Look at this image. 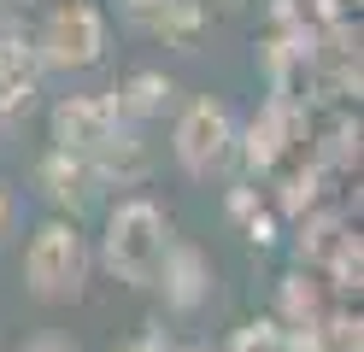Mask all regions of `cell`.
<instances>
[{
    "mask_svg": "<svg viewBox=\"0 0 364 352\" xmlns=\"http://www.w3.org/2000/svg\"><path fill=\"white\" fill-rule=\"evenodd\" d=\"M235 117H230V106L223 100H212V94H200V100H188L182 106V117H176V135H171V147H176V164L188 176H223L235 164Z\"/></svg>",
    "mask_w": 364,
    "mask_h": 352,
    "instance_id": "obj_3",
    "label": "cell"
},
{
    "mask_svg": "<svg viewBox=\"0 0 364 352\" xmlns=\"http://www.w3.org/2000/svg\"><path fill=\"white\" fill-rule=\"evenodd\" d=\"M171 94H176V82L165 70H135V77H124L112 88V112H118L124 124H147V117H159L171 106Z\"/></svg>",
    "mask_w": 364,
    "mask_h": 352,
    "instance_id": "obj_9",
    "label": "cell"
},
{
    "mask_svg": "<svg viewBox=\"0 0 364 352\" xmlns=\"http://www.w3.org/2000/svg\"><path fill=\"white\" fill-rule=\"evenodd\" d=\"M223 352H282V323H277V317L241 323L235 335H230V346H223Z\"/></svg>",
    "mask_w": 364,
    "mask_h": 352,
    "instance_id": "obj_12",
    "label": "cell"
},
{
    "mask_svg": "<svg viewBox=\"0 0 364 352\" xmlns=\"http://www.w3.org/2000/svg\"><path fill=\"white\" fill-rule=\"evenodd\" d=\"M88 265H95V252H88L77 218H48L24 247V282L36 299H77Z\"/></svg>",
    "mask_w": 364,
    "mask_h": 352,
    "instance_id": "obj_2",
    "label": "cell"
},
{
    "mask_svg": "<svg viewBox=\"0 0 364 352\" xmlns=\"http://www.w3.org/2000/svg\"><path fill=\"white\" fill-rule=\"evenodd\" d=\"M147 36H159L165 47H182L194 53L200 36H206V0H159V12L147 23Z\"/></svg>",
    "mask_w": 364,
    "mask_h": 352,
    "instance_id": "obj_11",
    "label": "cell"
},
{
    "mask_svg": "<svg viewBox=\"0 0 364 352\" xmlns=\"http://www.w3.org/2000/svg\"><path fill=\"white\" fill-rule=\"evenodd\" d=\"M36 59L41 65H59V70L100 65L106 59V18H100V6H88V0H59V6L41 18Z\"/></svg>",
    "mask_w": 364,
    "mask_h": 352,
    "instance_id": "obj_4",
    "label": "cell"
},
{
    "mask_svg": "<svg viewBox=\"0 0 364 352\" xmlns=\"http://www.w3.org/2000/svg\"><path fill=\"white\" fill-rule=\"evenodd\" d=\"M112 352H165V341H159V329H147V335H135V341L112 346Z\"/></svg>",
    "mask_w": 364,
    "mask_h": 352,
    "instance_id": "obj_16",
    "label": "cell"
},
{
    "mask_svg": "<svg viewBox=\"0 0 364 352\" xmlns=\"http://www.w3.org/2000/svg\"><path fill=\"white\" fill-rule=\"evenodd\" d=\"M230 6H235V0H230Z\"/></svg>",
    "mask_w": 364,
    "mask_h": 352,
    "instance_id": "obj_20",
    "label": "cell"
},
{
    "mask_svg": "<svg viewBox=\"0 0 364 352\" xmlns=\"http://www.w3.org/2000/svg\"><path fill=\"white\" fill-rule=\"evenodd\" d=\"M188 352H206V346H188Z\"/></svg>",
    "mask_w": 364,
    "mask_h": 352,
    "instance_id": "obj_19",
    "label": "cell"
},
{
    "mask_svg": "<svg viewBox=\"0 0 364 352\" xmlns=\"http://www.w3.org/2000/svg\"><path fill=\"white\" fill-rule=\"evenodd\" d=\"M48 124H53V147L59 153H82L88 159L112 129L124 124V117L112 112V94H65Z\"/></svg>",
    "mask_w": 364,
    "mask_h": 352,
    "instance_id": "obj_6",
    "label": "cell"
},
{
    "mask_svg": "<svg viewBox=\"0 0 364 352\" xmlns=\"http://www.w3.org/2000/svg\"><path fill=\"white\" fill-rule=\"evenodd\" d=\"M153 12H159V0H124V18L135 23V30H147V23H153Z\"/></svg>",
    "mask_w": 364,
    "mask_h": 352,
    "instance_id": "obj_14",
    "label": "cell"
},
{
    "mask_svg": "<svg viewBox=\"0 0 364 352\" xmlns=\"http://www.w3.org/2000/svg\"><path fill=\"white\" fill-rule=\"evenodd\" d=\"M247 241H253V247H277V218H270L264 206L247 211Z\"/></svg>",
    "mask_w": 364,
    "mask_h": 352,
    "instance_id": "obj_13",
    "label": "cell"
},
{
    "mask_svg": "<svg viewBox=\"0 0 364 352\" xmlns=\"http://www.w3.org/2000/svg\"><path fill=\"white\" fill-rule=\"evenodd\" d=\"M171 229H165V211L153 200H118L106 211V235H100V265L129 282V288H153V270H159V252H165Z\"/></svg>",
    "mask_w": 364,
    "mask_h": 352,
    "instance_id": "obj_1",
    "label": "cell"
},
{
    "mask_svg": "<svg viewBox=\"0 0 364 352\" xmlns=\"http://www.w3.org/2000/svg\"><path fill=\"white\" fill-rule=\"evenodd\" d=\"M153 288L165 294L171 311H200L212 294V258L200 252L194 241H165V252H159V270H153Z\"/></svg>",
    "mask_w": 364,
    "mask_h": 352,
    "instance_id": "obj_5",
    "label": "cell"
},
{
    "mask_svg": "<svg viewBox=\"0 0 364 352\" xmlns=\"http://www.w3.org/2000/svg\"><path fill=\"white\" fill-rule=\"evenodd\" d=\"M253 206H259V194H253V188H235V194H230V211H235V218H247Z\"/></svg>",
    "mask_w": 364,
    "mask_h": 352,
    "instance_id": "obj_17",
    "label": "cell"
},
{
    "mask_svg": "<svg viewBox=\"0 0 364 352\" xmlns=\"http://www.w3.org/2000/svg\"><path fill=\"white\" fill-rule=\"evenodd\" d=\"M6 229H12V194L0 188V235H6Z\"/></svg>",
    "mask_w": 364,
    "mask_h": 352,
    "instance_id": "obj_18",
    "label": "cell"
},
{
    "mask_svg": "<svg viewBox=\"0 0 364 352\" xmlns=\"http://www.w3.org/2000/svg\"><path fill=\"white\" fill-rule=\"evenodd\" d=\"M88 164H95V176L106 188H135V182H147V171H153V147L135 135V124H118L95 153H88Z\"/></svg>",
    "mask_w": 364,
    "mask_h": 352,
    "instance_id": "obj_8",
    "label": "cell"
},
{
    "mask_svg": "<svg viewBox=\"0 0 364 352\" xmlns=\"http://www.w3.org/2000/svg\"><path fill=\"white\" fill-rule=\"evenodd\" d=\"M24 352H82V346H77V341H65V335H36Z\"/></svg>",
    "mask_w": 364,
    "mask_h": 352,
    "instance_id": "obj_15",
    "label": "cell"
},
{
    "mask_svg": "<svg viewBox=\"0 0 364 352\" xmlns=\"http://www.w3.org/2000/svg\"><path fill=\"white\" fill-rule=\"evenodd\" d=\"M329 311V299H323V276H311L306 265L282 276V288H277V323L282 329H300V323H323Z\"/></svg>",
    "mask_w": 364,
    "mask_h": 352,
    "instance_id": "obj_10",
    "label": "cell"
},
{
    "mask_svg": "<svg viewBox=\"0 0 364 352\" xmlns=\"http://www.w3.org/2000/svg\"><path fill=\"white\" fill-rule=\"evenodd\" d=\"M36 182H41V194H48L59 211H71V218L95 211V206H100V188H106L82 153H59V147L36 164Z\"/></svg>",
    "mask_w": 364,
    "mask_h": 352,
    "instance_id": "obj_7",
    "label": "cell"
}]
</instances>
